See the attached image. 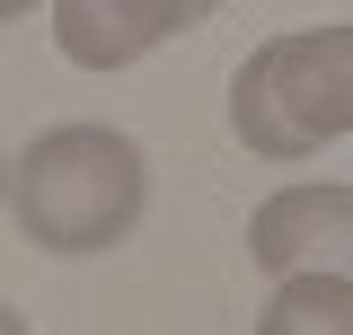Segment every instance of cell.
Masks as SVG:
<instances>
[{"instance_id": "cell-1", "label": "cell", "mask_w": 353, "mask_h": 335, "mask_svg": "<svg viewBox=\"0 0 353 335\" xmlns=\"http://www.w3.org/2000/svg\"><path fill=\"white\" fill-rule=\"evenodd\" d=\"M141 203H150V159L115 124H53L9 168L18 238H36L44 256H106V247H124L132 230H141Z\"/></svg>"}, {"instance_id": "cell-2", "label": "cell", "mask_w": 353, "mask_h": 335, "mask_svg": "<svg viewBox=\"0 0 353 335\" xmlns=\"http://www.w3.org/2000/svg\"><path fill=\"white\" fill-rule=\"evenodd\" d=\"M230 132L248 159H318L353 132V27H292L265 36L230 71Z\"/></svg>"}, {"instance_id": "cell-3", "label": "cell", "mask_w": 353, "mask_h": 335, "mask_svg": "<svg viewBox=\"0 0 353 335\" xmlns=\"http://www.w3.org/2000/svg\"><path fill=\"white\" fill-rule=\"evenodd\" d=\"M327 256H353V185L336 176H309V185H283L265 194L256 221H248V265L256 274H309Z\"/></svg>"}, {"instance_id": "cell-4", "label": "cell", "mask_w": 353, "mask_h": 335, "mask_svg": "<svg viewBox=\"0 0 353 335\" xmlns=\"http://www.w3.org/2000/svg\"><path fill=\"white\" fill-rule=\"evenodd\" d=\"M203 27L194 0H53V44L80 71H132L150 44Z\"/></svg>"}, {"instance_id": "cell-5", "label": "cell", "mask_w": 353, "mask_h": 335, "mask_svg": "<svg viewBox=\"0 0 353 335\" xmlns=\"http://www.w3.org/2000/svg\"><path fill=\"white\" fill-rule=\"evenodd\" d=\"M256 327H265V335H301V327H345V335H353V283H345V274H327V265L283 274Z\"/></svg>"}, {"instance_id": "cell-6", "label": "cell", "mask_w": 353, "mask_h": 335, "mask_svg": "<svg viewBox=\"0 0 353 335\" xmlns=\"http://www.w3.org/2000/svg\"><path fill=\"white\" fill-rule=\"evenodd\" d=\"M27 9H36V0H0V27H9V18H27Z\"/></svg>"}, {"instance_id": "cell-7", "label": "cell", "mask_w": 353, "mask_h": 335, "mask_svg": "<svg viewBox=\"0 0 353 335\" xmlns=\"http://www.w3.org/2000/svg\"><path fill=\"white\" fill-rule=\"evenodd\" d=\"M9 168H18V159H9V150H0V203H9Z\"/></svg>"}, {"instance_id": "cell-8", "label": "cell", "mask_w": 353, "mask_h": 335, "mask_svg": "<svg viewBox=\"0 0 353 335\" xmlns=\"http://www.w3.org/2000/svg\"><path fill=\"white\" fill-rule=\"evenodd\" d=\"M9 327H18V318H9V309H0V335H9Z\"/></svg>"}, {"instance_id": "cell-9", "label": "cell", "mask_w": 353, "mask_h": 335, "mask_svg": "<svg viewBox=\"0 0 353 335\" xmlns=\"http://www.w3.org/2000/svg\"><path fill=\"white\" fill-rule=\"evenodd\" d=\"M194 9H203V18H212V9H221V0H194Z\"/></svg>"}]
</instances>
